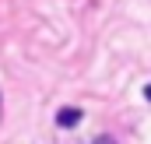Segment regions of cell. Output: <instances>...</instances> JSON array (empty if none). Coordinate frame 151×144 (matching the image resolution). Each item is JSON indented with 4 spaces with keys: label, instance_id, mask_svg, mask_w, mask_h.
Listing matches in <instances>:
<instances>
[{
    "label": "cell",
    "instance_id": "cell-1",
    "mask_svg": "<svg viewBox=\"0 0 151 144\" xmlns=\"http://www.w3.org/2000/svg\"><path fill=\"white\" fill-rule=\"evenodd\" d=\"M56 123L60 127H77L81 123V109H60L56 112Z\"/></svg>",
    "mask_w": 151,
    "mask_h": 144
},
{
    "label": "cell",
    "instance_id": "cell-2",
    "mask_svg": "<svg viewBox=\"0 0 151 144\" xmlns=\"http://www.w3.org/2000/svg\"><path fill=\"white\" fill-rule=\"evenodd\" d=\"M95 144H116L113 137H95Z\"/></svg>",
    "mask_w": 151,
    "mask_h": 144
},
{
    "label": "cell",
    "instance_id": "cell-3",
    "mask_svg": "<svg viewBox=\"0 0 151 144\" xmlns=\"http://www.w3.org/2000/svg\"><path fill=\"white\" fill-rule=\"evenodd\" d=\"M144 99H148V102H151V84H148V88H144Z\"/></svg>",
    "mask_w": 151,
    "mask_h": 144
}]
</instances>
